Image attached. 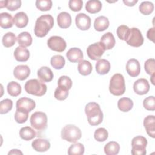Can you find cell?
Returning a JSON list of instances; mask_svg holds the SVG:
<instances>
[{
    "mask_svg": "<svg viewBox=\"0 0 155 155\" xmlns=\"http://www.w3.org/2000/svg\"><path fill=\"white\" fill-rule=\"evenodd\" d=\"M54 25V19L50 15H43L36 21L34 32L36 36L42 38L45 36Z\"/></svg>",
    "mask_w": 155,
    "mask_h": 155,
    "instance_id": "6da1fadb",
    "label": "cell"
},
{
    "mask_svg": "<svg viewBox=\"0 0 155 155\" xmlns=\"http://www.w3.org/2000/svg\"><path fill=\"white\" fill-rule=\"evenodd\" d=\"M85 113L89 124L92 126L98 125L103 120V113L99 105L96 102L88 103L85 108Z\"/></svg>",
    "mask_w": 155,
    "mask_h": 155,
    "instance_id": "7a4b0ae2",
    "label": "cell"
},
{
    "mask_svg": "<svg viewBox=\"0 0 155 155\" xmlns=\"http://www.w3.org/2000/svg\"><path fill=\"white\" fill-rule=\"evenodd\" d=\"M24 88L27 93L36 96H42L47 91V85L42 81L36 79L27 81Z\"/></svg>",
    "mask_w": 155,
    "mask_h": 155,
    "instance_id": "3957f363",
    "label": "cell"
},
{
    "mask_svg": "<svg viewBox=\"0 0 155 155\" xmlns=\"http://www.w3.org/2000/svg\"><path fill=\"white\" fill-rule=\"evenodd\" d=\"M109 90L114 96H121L125 91V84L124 76L120 73L114 74L110 81Z\"/></svg>",
    "mask_w": 155,
    "mask_h": 155,
    "instance_id": "277c9868",
    "label": "cell"
},
{
    "mask_svg": "<svg viewBox=\"0 0 155 155\" xmlns=\"http://www.w3.org/2000/svg\"><path fill=\"white\" fill-rule=\"evenodd\" d=\"M82 136L81 130L74 125H65L61 131L62 139L72 143L76 142Z\"/></svg>",
    "mask_w": 155,
    "mask_h": 155,
    "instance_id": "5b68a950",
    "label": "cell"
},
{
    "mask_svg": "<svg viewBox=\"0 0 155 155\" xmlns=\"http://www.w3.org/2000/svg\"><path fill=\"white\" fill-rule=\"evenodd\" d=\"M30 122L31 126L38 131L44 130L47 127V116L44 112L36 111L33 113Z\"/></svg>",
    "mask_w": 155,
    "mask_h": 155,
    "instance_id": "8992f818",
    "label": "cell"
},
{
    "mask_svg": "<svg viewBox=\"0 0 155 155\" xmlns=\"http://www.w3.org/2000/svg\"><path fill=\"white\" fill-rule=\"evenodd\" d=\"M147 145V139L142 136H137L131 140V154L133 155L146 154V147Z\"/></svg>",
    "mask_w": 155,
    "mask_h": 155,
    "instance_id": "52a82bcc",
    "label": "cell"
},
{
    "mask_svg": "<svg viewBox=\"0 0 155 155\" xmlns=\"http://www.w3.org/2000/svg\"><path fill=\"white\" fill-rule=\"evenodd\" d=\"M125 41L129 45L139 47L143 43V37L139 29L133 27L130 28L129 36Z\"/></svg>",
    "mask_w": 155,
    "mask_h": 155,
    "instance_id": "ba28073f",
    "label": "cell"
},
{
    "mask_svg": "<svg viewBox=\"0 0 155 155\" xmlns=\"http://www.w3.org/2000/svg\"><path fill=\"white\" fill-rule=\"evenodd\" d=\"M48 47L52 50L62 52L64 51L67 47L65 41L61 36H51L47 41Z\"/></svg>",
    "mask_w": 155,
    "mask_h": 155,
    "instance_id": "9c48e42d",
    "label": "cell"
},
{
    "mask_svg": "<svg viewBox=\"0 0 155 155\" xmlns=\"http://www.w3.org/2000/svg\"><path fill=\"white\" fill-rule=\"evenodd\" d=\"M105 51V49L100 42L90 45L87 49V55L92 60L99 59Z\"/></svg>",
    "mask_w": 155,
    "mask_h": 155,
    "instance_id": "30bf717a",
    "label": "cell"
},
{
    "mask_svg": "<svg viewBox=\"0 0 155 155\" xmlns=\"http://www.w3.org/2000/svg\"><path fill=\"white\" fill-rule=\"evenodd\" d=\"M76 25L81 30H88L91 26V18L85 13H80L76 16Z\"/></svg>",
    "mask_w": 155,
    "mask_h": 155,
    "instance_id": "8fae6325",
    "label": "cell"
},
{
    "mask_svg": "<svg viewBox=\"0 0 155 155\" xmlns=\"http://www.w3.org/2000/svg\"><path fill=\"white\" fill-rule=\"evenodd\" d=\"M16 109H20L30 113L36 107V103L32 99L28 97H21L18 99L16 104Z\"/></svg>",
    "mask_w": 155,
    "mask_h": 155,
    "instance_id": "7c38bea8",
    "label": "cell"
},
{
    "mask_svg": "<svg viewBox=\"0 0 155 155\" xmlns=\"http://www.w3.org/2000/svg\"><path fill=\"white\" fill-rule=\"evenodd\" d=\"M133 90L139 95L147 94L150 90V85L148 81L143 78L137 79L133 84Z\"/></svg>",
    "mask_w": 155,
    "mask_h": 155,
    "instance_id": "4fadbf2b",
    "label": "cell"
},
{
    "mask_svg": "<svg viewBox=\"0 0 155 155\" xmlns=\"http://www.w3.org/2000/svg\"><path fill=\"white\" fill-rule=\"evenodd\" d=\"M126 70L131 77L137 76L140 72V65L139 61L136 59H129L126 64Z\"/></svg>",
    "mask_w": 155,
    "mask_h": 155,
    "instance_id": "5bb4252c",
    "label": "cell"
},
{
    "mask_svg": "<svg viewBox=\"0 0 155 155\" xmlns=\"http://www.w3.org/2000/svg\"><path fill=\"white\" fill-rule=\"evenodd\" d=\"M30 74V69L26 65H19L16 66L13 70V75L18 80L26 79Z\"/></svg>",
    "mask_w": 155,
    "mask_h": 155,
    "instance_id": "9a60e30c",
    "label": "cell"
},
{
    "mask_svg": "<svg viewBox=\"0 0 155 155\" xmlns=\"http://www.w3.org/2000/svg\"><path fill=\"white\" fill-rule=\"evenodd\" d=\"M68 60L71 62H80L83 59V53L82 50L77 47L71 48L66 53Z\"/></svg>",
    "mask_w": 155,
    "mask_h": 155,
    "instance_id": "2e32d148",
    "label": "cell"
},
{
    "mask_svg": "<svg viewBox=\"0 0 155 155\" xmlns=\"http://www.w3.org/2000/svg\"><path fill=\"white\" fill-rule=\"evenodd\" d=\"M143 125L147 134L152 138L155 137V117L153 115L147 116L143 120Z\"/></svg>",
    "mask_w": 155,
    "mask_h": 155,
    "instance_id": "e0dca14e",
    "label": "cell"
},
{
    "mask_svg": "<svg viewBox=\"0 0 155 155\" xmlns=\"http://www.w3.org/2000/svg\"><path fill=\"white\" fill-rule=\"evenodd\" d=\"M37 74L40 80L44 82H49L53 78V73L48 67L44 66L41 67L37 72Z\"/></svg>",
    "mask_w": 155,
    "mask_h": 155,
    "instance_id": "ac0fdd59",
    "label": "cell"
},
{
    "mask_svg": "<svg viewBox=\"0 0 155 155\" xmlns=\"http://www.w3.org/2000/svg\"><path fill=\"white\" fill-rule=\"evenodd\" d=\"M33 148L38 152H45L50 148V143L48 140L44 139L38 138L32 142Z\"/></svg>",
    "mask_w": 155,
    "mask_h": 155,
    "instance_id": "d6986e66",
    "label": "cell"
},
{
    "mask_svg": "<svg viewBox=\"0 0 155 155\" xmlns=\"http://www.w3.org/2000/svg\"><path fill=\"white\" fill-rule=\"evenodd\" d=\"M71 17L70 15L66 12H62L59 13L57 16V22L59 27L62 28H67L71 24Z\"/></svg>",
    "mask_w": 155,
    "mask_h": 155,
    "instance_id": "ffe728a7",
    "label": "cell"
},
{
    "mask_svg": "<svg viewBox=\"0 0 155 155\" xmlns=\"http://www.w3.org/2000/svg\"><path fill=\"white\" fill-rule=\"evenodd\" d=\"M14 57L19 62H25L30 57V52L25 47L19 46L16 48L14 51Z\"/></svg>",
    "mask_w": 155,
    "mask_h": 155,
    "instance_id": "44dd1931",
    "label": "cell"
},
{
    "mask_svg": "<svg viewBox=\"0 0 155 155\" xmlns=\"http://www.w3.org/2000/svg\"><path fill=\"white\" fill-rule=\"evenodd\" d=\"M100 42L105 50H110L115 45L116 41L113 35L111 32H107L102 35Z\"/></svg>",
    "mask_w": 155,
    "mask_h": 155,
    "instance_id": "7402d4cb",
    "label": "cell"
},
{
    "mask_svg": "<svg viewBox=\"0 0 155 155\" xmlns=\"http://www.w3.org/2000/svg\"><path fill=\"white\" fill-rule=\"evenodd\" d=\"M13 21L17 27L22 28L26 27L28 24V18L25 13L20 12L15 15Z\"/></svg>",
    "mask_w": 155,
    "mask_h": 155,
    "instance_id": "603a6c76",
    "label": "cell"
},
{
    "mask_svg": "<svg viewBox=\"0 0 155 155\" xmlns=\"http://www.w3.org/2000/svg\"><path fill=\"white\" fill-rule=\"evenodd\" d=\"M109 20L104 16H100L96 18L94 22V27L96 31H103L109 27Z\"/></svg>",
    "mask_w": 155,
    "mask_h": 155,
    "instance_id": "cb8c5ba5",
    "label": "cell"
},
{
    "mask_svg": "<svg viewBox=\"0 0 155 155\" xmlns=\"http://www.w3.org/2000/svg\"><path fill=\"white\" fill-rule=\"evenodd\" d=\"M110 62L104 59H99L96 64V70L99 74L104 75L107 74L110 70Z\"/></svg>",
    "mask_w": 155,
    "mask_h": 155,
    "instance_id": "d4e9b609",
    "label": "cell"
},
{
    "mask_svg": "<svg viewBox=\"0 0 155 155\" xmlns=\"http://www.w3.org/2000/svg\"><path fill=\"white\" fill-rule=\"evenodd\" d=\"M102 3L99 0H90L85 4L86 10L92 14L98 13L102 8Z\"/></svg>",
    "mask_w": 155,
    "mask_h": 155,
    "instance_id": "484cf974",
    "label": "cell"
},
{
    "mask_svg": "<svg viewBox=\"0 0 155 155\" xmlns=\"http://www.w3.org/2000/svg\"><path fill=\"white\" fill-rule=\"evenodd\" d=\"M14 21L12 16L7 12L0 14V25L3 28H11L13 25Z\"/></svg>",
    "mask_w": 155,
    "mask_h": 155,
    "instance_id": "4316f807",
    "label": "cell"
},
{
    "mask_svg": "<svg viewBox=\"0 0 155 155\" xmlns=\"http://www.w3.org/2000/svg\"><path fill=\"white\" fill-rule=\"evenodd\" d=\"M17 41L21 46L27 47L32 44V38L28 32L24 31L18 35L17 37Z\"/></svg>",
    "mask_w": 155,
    "mask_h": 155,
    "instance_id": "83f0119b",
    "label": "cell"
},
{
    "mask_svg": "<svg viewBox=\"0 0 155 155\" xmlns=\"http://www.w3.org/2000/svg\"><path fill=\"white\" fill-rule=\"evenodd\" d=\"M36 135V131L28 126L21 128L19 131V136L21 138L24 140H30L33 139Z\"/></svg>",
    "mask_w": 155,
    "mask_h": 155,
    "instance_id": "f1b7e54d",
    "label": "cell"
},
{
    "mask_svg": "<svg viewBox=\"0 0 155 155\" xmlns=\"http://www.w3.org/2000/svg\"><path fill=\"white\" fill-rule=\"evenodd\" d=\"M117 107L121 111L128 112L132 109L133 102L128 97H122L118 101Z\"/></svg>",
    "mask_w": 155,
    "mask_h": 155,
    "instance_id": "f546056e",
    "label": "cell"
},
{
    "mask_svg": "<svg viewBox=\"0 0 155 155\" xmlns=\"http://www.w3.org/2000/svg\"><path fill=\"white\" fill-rule=\"evenodd\" d=\"M79 73L83 76H87L92 71V65L87 60H82L79 62L78 67Z\"/></svg>",
    "mask_w": 155,
    "mask_h": 155,
    "instance_id": "4dcf8cb0",
    "label": "cell"
},
{
    "mask_svg": "<svg viewBox=\"0 0 155 155\" xmlns=\"http://www.w3.org/2000/svg\"><path fill=\"white\" fill-rule=\"evenodd\" d=\"M120 150L119 144L114 141L107 143L104 147V151L107 155H116Z\"/></svg>",
    "mask_w": 155,
    "mask_h": 155,
    "instance_id": "1f68e13d",
    "label": "cell"
},
{
    "mask_svg": "<svg viewBox=\"0 0 155 155\" xmlns=\"http://www.w3.org/2000/svg\"><path fill=\"white\" fill-rule=\"evenodd\" d=\"M7 90L8 94H10L12 96H18L21 93V87L18 82L15 81H12L10 82L7 84Z\"/></svg>",
    "mask_w": 155,
    "mask_h": 155,
    "instance_id": "d6a6232c",
    "label": "cell"
},
{
    "mask_svg": "<svg viewBox=\"0 0 155 155\" xmlns=\"http://www.w3.org/2000/svg\"><path fill=\"white\" fill-rule=\"evenodd\" d=\"M17 38L15 35L12 32H8L5 33L2 39V42L5 47H11L15 45Z\"/></svg>",
    "mask_w": 155,
    "mask_h": 155,
    "instance_id": "836d02e7",
    "label": "cell"
},
{
    "mask_svg": "<svg viewBox=\"0 0 155 155\" xmlns=\"http://www.w3.org/2000/svg\"><path fill=\"white\" fill-rule=\"evenodd\" d=\"M84 146L81 143H75L70 145L68 149L69 155H82L84 153Z\"/></svg>",
    "mask_w": 155,
    "mask_h": 155,
    "instance_id": "e575fe53",
    "label": "cell"
},
{
    "mask_svg": "<svg viewBox=\"0 0 155 155\" xmlns=\"http://www.w3.org/2000/svg\"><path fill=\"white\" fill-rule=\"evenodd\" d=\"M51 66L57 70H60L64 67L65 64L64 58L61 55H54L50 59Z\"/></svg>",
    "mask_w": 155,
    "mask_h": 155,
    "instance_id": "d590c367",
    "label": "cell"
},
{
    "mask_svg": "<svg viewBox=\"0 0 155 155\" xmlns=\"http://www.w3.org/2000/svg\"><path fill=\"white\" fill-rule=\"evenodd\" d=\"M154 4L150 1H143L139 5V11L145 15L151 14L154 10Z\"/></svg>",
    "mask_w": 155,
    "mask_h": 155,
    "instance_id": "8d00e7d4",
    "label": "cell"
},
{
    "mask_svg": "<svg viewBox=\"0 0 155 155\" xmlns=\"http://www.w3.org/2000/svg\"><path fill=\"white\" fill-rule=\"evenodd\" d=\"M108 137V133L104 128H99L94 131V137L98 142H104Z\"/></svg>",
    "mask_w": 155,
    "mask_h": 155,
    "instance_id": "74e56055",
    "label": "cell"
},
{
    "mask_svg": "<svg viewBox=\"0 0 155 155\" xmlns=\"http://www.w3.org/2000/svg\"><path fill=\"white\" fill-rule=\"evenodd\" d=\"M130 28L127 25H121L119 26L116 30V33L117 36L121 40L126 41L129 36Z\"/></svg>",
    "mask_w": 155,
    "mask_h": 155,
    "instance_id": "f35d334b",
    "label": "cell"
},
{
    "mask_svg": "<svg viewBox=\"0 0 155 155\" xmlns=\"http://www.w3.org/2000/svg\"><path fill=\"white\" fill-rule=\"evenodd\" d=\"M28 117V112L16 109L15 114V119L17 123L23 124L27 121Z\"/></svg>",
    "mask_w": 155,
    "mask_h": 155,
    "instance_id": "ab89813d",
    "label": "cell"
},
{
    "mask_svg": "<svg viewBox=\"0 0 155 155\" xmlns=\"http://www.w3.org/2000/svg\"><path fill=\"white\" fill-rule=\"evenodd\" d=\"M13 107V102L10 99H5L0 102V113L5 114L10 111Z\"/></svg>",
    "mask_w": 155,
    "mask_h": 155,
    "instance_id": "60d3db41",
    "label": "cell"
},
{
    "mask_svg": "<svg viewBox=\"0 0 155 155\" xmlns=\"http://www.w3.org/2000/svg\"><path fill=\"white\" fill-rule=\"evenodd\" d=\"M36 6L41 11H48L52 7V1L51 0H37Z\"/></svg>",
    "mask_w": 155,
    "mask_h": 155,
    "instance_id": "b9f144b4",
    "label": "cell"
},
{
    "mask_svg": "<svg viewBox=\"0 0 155 155\" xmlns=\"http://www.w3.org/2000/svg\"><path fill=\"white\" fill-rule=\"evenodd\" d=\"M54 96L59 101L65 100L68 96V90L63 87H58L54 91Z\"/></svg>",
    "mask_w": 155,
    "mask_h": 155,
    "instance_id": "7bdbcfd3",
    "label": "cell"
},
{
    "mask_svg": "<svg viewBox=\"0 0 155 155\" xmlns=\"http://www.w3.org/2000/svg\"><path fill=\"white\" fill-rule=\"evenodd\" d=\"M58 87L70 90L72 87V81L67 76H62L58 79Z\"/></svg>",
    "mask_w": 155,
    "mask_h": 155,
    "instance_id": "ee69618b",
    "label": "cell"
},
{
    "mask_svg": "<svg viewBox=\"0 0 155 155\" xmlns=\"http://www.w3.org/2000/svg\"><path fill=\"white\" fill-rule=\"evenodd\" d=\"M4 1V7L8 10L14 11L19 8L21 6V0H7Z\"/></svg>",
    "mask_w": 155,
    "mask_h": 155,
    "instance_id": "f6af8a7d",
    "label": "cell"
},
{
    "mask_svg": "<svg viewBox=\"0 0 155 155\" xmlns=\"http://www.w3.org/2000/svg\"><path fill=\"white\" fill-rule=\"evenodd\" d=\"M145 71L150 75L155 74V61L154 59H147L144 65Z\"/></svg>",
    "mask_w": 155,
    "mask_h": 155,
    "instance_id": "bcb514c9",
    "label": "cell"
},
{
    "mask_svg": "<svg viewBox=\"0 0 155 155\" xmlns=\"http://www.w3.org/2000/svg\"><path fill=\"white\" fill-rule=\"evenodd\" d=\"M144 108L148 111L155 110V98L154 96H151L146 97L143 101Z\"/></svg>",
    "mask_w": 155,
    "mask_h": 155,
    "instance_id": "7dc6e473",
    "label": "cell"
},
{
    "mask_svg": "<svg viewBox=\"0 0 155 155\" xmlns=\"http://www.w3.org/2000/svg\"><path fill=\"white\" fill-rule=\"evenodd\" d=\"M83 2L82 0H70L68 2L69 8L74 12H78L82 8Z\"/></svg>",
    "mask_w": 155,
    "mask_h": 155,
    "instance_id": "c3c4849f",
    "label": "cell"
},
{
    "mask_svg": "<svg viewBox=\"0 0 155 155\" xmlns=\"http://www.w3.org/2000/svg\"><path fill=\"white\" fill-rule=\"evenodd\" d=\"M147 36L148 38V39L151 40V41L154 42V27L150 28L147 33Z\"/></svg>",
    "mask_w": 155,
    "mask_h": 155,
    "instance_id": "681fc988",
    "label": "cell"
},
{
    "mask_svg": "<svg viewBox=\"0 0 155 155\" xmlns=\"http://www.w3.org/2000/svg\"><path fill=\"white\" fill-rule=\"evenodd\" d=\"M124 3L128 6H133L135 4H136L137 2V0H131V1H129V0H124L123 1Z\"/></svg>",
    "mask_w": 155,
    "mask_h": 155,
    "instance_id": "f907efd6",
    "label": "cell"
},
{
    "mask_svg": "<svg viewBox=\"0 0 155 155\" xmlns=\"http://www.w3.org/2000/svg\"><path fill=\"white\" fill-rule=\"evenodd\" d=\"M8 155L10 154H22V153L19 150H17V149H13L12 150L8 153Z\"/></svg>",
    "mask_w": 155,
    "mask_h": 155,
    "instance_id": "816d5d0a",
    "label": "cell"
},
{
    "mask_svg": "<svg viewBox=\"0 0 155 155\" xmlns=\"http://www.w3.org/2000/svg\"><path fill=\"white\" fill-rule=\"evenodd\" d=\"M154 76H155V74H154V75H151V82H152V84H153V85L154 84Z\"/></svg>",
    "mask_w": 155,
    "mask_h": 155,
    "instance_id": "f5cc1de1",
    "label": "cell"
}]
</instances>
